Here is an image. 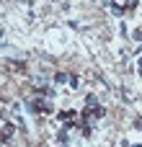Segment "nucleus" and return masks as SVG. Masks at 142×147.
Returning a JSON list of instances; mask_svg holds the SVG:
<instances>
[{
    "label": "nucleus",
    "mask_w": 142,
    "mask_h": 147,
    "mask_svg": "<svg viewBox=\"0 0 142 147\" xmlns=\"http://www.w3.org/2000/svg\"><path fill=\"white\" fill-rule=\"evenodd\" d=\"M67 83H70V88H78V85H80V80H78V75H70V80H67Z\"/></svg>",
    "instance_id": "obj_5"
},
{
    "label": "nucleus",
    "mask_w": 142,
    "mask_h": 147,
    "mask_svg": "<svg viewBox=\"0 0 142 147\" xmlns=\"http://www.w3.org/2000/svg\"><path fill=\"white\" fill-rule=\"evenodd\" d=\"M135 127H137V129H142V119H135Z\"/></svg>",
    "instance_id": "obj_8"
},
{
    "label": "nucleus",
    "mask_w": 142,
    "mask_h": 147,
    "mask_svg": "<svg viewBox=\"0 0 142 147\" xmlns=\"http://www.w3.org/2000/svg\"><path fill=\"white\" fill-rule=\"evenodd\" d=\"M91 114H93V119H101L106 111H103V106H91Z\"/></svg>",
    "instance_id": "obj_2"
},
{
    "label": "nucleus",
    "mask_w": 142,
    "mask_h": 147,
    "mask_svg": "<svg viewBox=\"0 0 142 147\" xmlns=\"http://www.w3.org/2000/svg\"><path fill=\"white\" fill-rule=\"evenodd\" d=\"M67 80H70L67 72H57V75H54V83H57V85H62V83H67Z\"/></svg>",
    "instance_id": "obj_3"
},
{
    "label": "nucleus",
    "mask_w": 142,
    "mask_h": 147,
    "mask_svg": "<svg viewBox=\"0 0 142 147\" xmlns=\"http://www.w3.org/2000/svg\"><path fill=\"white\" fill-rule=\"evenodd\" d=\"M111 13H114V16H119V18H122V16H124V13H127V5H119V3H111Z\"/></svg>",
    "instance_id": "obj_1"
},
{
    "label": "nucleus",
    "mask_w": 142,
    "mask_h": 147,
    "mask_svg": "<svg viewBox=\"0 0 142 147\" xmlns=\"http://www.w3.org/2000/svg\"><path fill=\"white\" fill-rule=\"evenodd\" d=\"M114 3H119V5H127V3H129V0H114Z\"/></svg>",
    "instance_id": "obj_10"
},
{
    "label": "nucleus",
    "mask_w": 142,
    "mask_h": 147,
    "mask_svg": "<svg viewBox=\"0 0 142 147\" xmlns=\"http://www.w3.org/2000/svg\"><path fill=\"white\" fill-rule=\"evenodd\" d=\"M137 5H140V0H129V3H127V10H135Z\"/></svg>",
    "instance_id": "obj_7"
},
{
    "label": "nucleus",
    "mask_w": 142,
    "mask_h": 147,
    "mask_svg": "<svg viewBox=\"0 0 142 147\" xmlns=\"http://www.w3.org/2000/svg\"><path fill=\"white\" fill-rule=\"evenodd\" d=\"M137 70H140V75H142V59H137Z\"/></svg>",
    "instance_id": "obj_9"
},
{
    "label": "nucleus",
    "mask_w": 142,
    "mask_h": 147,
    "mask_svg": "<svg viewBox=\"0 0 142 147\" xmlns=\"http://www.w3.org/2000/svg\"><path fill=\"white\" fill-rule=\"evenodd\" d=\"M132 39H135V41H142V28H135V31H132Z\"/></svg>",
    "instance_id": "obj_6"
},
{
    "label": "nucleus",
    "mask_w": 142,
    "mask_h": 147,
    "mask_svg": "<svg viewBox=\"0 0 142 147\" xmlns=\"http://www.w3.org/2000/svg\"><path fill=\"white\" fill-rule=\"evenodd\" d=\"M135 147H142V145H135Z\"/></svg>",
    "instance_id": "obj_11"
},
{
    "label": "nucleus",
    "mask_w": 142,
    "mask_h": 147,
    "mask_svg": "<svg viewBox=\"0 0 142 147\" xmlns=\"http://www.w3.org/2000/svg\"><path fill=\"white\" fill-rule=\"evenodd\" d=\"M85 106H98V96H85Z\"/></svg>",
    "instance_id": "obj_4"
}]
</instances>
